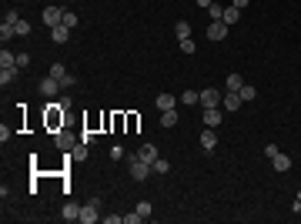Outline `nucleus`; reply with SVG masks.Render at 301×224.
Segmentation results:
<instances>
[{"mask_svg": "<svg viewBox=\"0 0 301 224\" xmlns=\"http://www.w3.org/2000/svg\"><path fill=\"white\" fill-rule=\"evenodd\" d=\"M150 171H154V168H150L148 161H141V157L134 154V161H131V177H134V181H148Z\"/></svg>", "mask_w": 301, "mask_h": 224, "instance_id": "1", "label": "nucleus"}, {"mask_svg": "<svg viewBox=\"0 0 301 224\" xmlns=\"http://www.w3.org/2000/svg\"><path fill=\"white\" fill-rule=\"evenodd\" d=\"M201 107H221V91L218 87H204L201 91Z\"/></svg>", "mask_w": 301, "mask_h": 224, "instance_id": "2", "label": "nucleus"}, {"mask_svg": "<svg viewBox=\"0 0 301 224\" xmlns=\"http://www.w3.org/2000/svg\"><path fill=\"white\" fill-rule=\"evenodd\" d=\"M227 37V24L225 20H211V27H207V40H225Z\"/></svg>", "mask_w": 301, "mask_h": 224, "instance_id": "3", "label": "nucleus"}, {"mask_svg": "<svg viewBox=\"0 0 301 224\" xmlns=\"http://www.w3.org/2000/svg\"><path fill=\"white\" fill-rule=\"evenodd\" d=\"M221 104H225V111H241V94L238 91H225V97H221Z\"/></svg>", "mask_w": 301, "mask_h": 224, "instance_id": "4", "label": "nucleus"}, {"mask_svg": "<svg viewBox=\"0 0 301 224\" xmlns=\"http://www.w3.org/2000/svg\"><path fill=\"white\" fill-rule=\"evenodd\" d=\"M44 24H47V27L64 24V10H60V7H44Z\"/></svg>", "mask_w": 301, "mask_h": 224, "instance_id": "5", "label": "nucleus"}, {"mask_svg": "<svg viewBox=\"0 0 301 224\" xmlns=\"http://www.w3.org/2000/svg\"><path fill=\"white\" fill-rule=\"evenodd\" d=\"M60 91V80H57V77H44V80H40V94H44V97H54V94Z\"/></svg>", "mask_w": 301, "mask_h": 224, "instance_id": "6", "label": "nucleus"}, {"mask_svg": "<svg viewBox=\"0 0 301 224\" xmlns=\"http://www.w3.org/2000/svg\"><path fill=\"white\" fill-rule=\"evenodd\" d=\"M221 124V107H204V127H218Z\"/></svg>", "mask_w": 301, "mask_h": 224, "instance_id": "7", "label": "nucleus"}, {"mask_svg": "<svg viewBox=\"0 0 301 224\" xmlns=\"http://www.w3.org/2000/svg\"><path fill=\"white\" fill-rule=\"evenodd\" d=\"M214 144H218V131H214V127H204V134H201V148L214 150Z\"/></svg>", "mask_w": 301, "mask_h": 224, "instance_id": "8", "label": "nucleus"}, {"mask_svg": "<svg viewBox=\"0 0 301 224\" xmlns=\"http://www.w3.org/2000/svg\"><path fill=\"white\" fill-rule=\"evenodd\" d=\"M54 144H57L60 150H67V154H71V150L77 148V144H74V137H71V134H64V131H60V134L54 137Z\"/></svg>", "mask_w": 301, "mask_h": 224, "instance_id": "9", "label": "nucleus"}, {"mask_svg": "<svg viewBox=\"0 0 301 224\" xmlns=\"http://www.w3.org/2000/svg\"><path fill=\"white\" fill-rule=\"evenodd\" d=\"M50 37H54V44H67V37H71V27L57 24V27H50Z\"/></svg>", "mask_w": 301, "mask_h": 224, "instance_id": "10", "label": "nucleus"}, {"mask_svg": "<svg viewBox=\"0 0 301 224\" xmlns=\"http://www.w3.org/2000/svg\"><path fill=\"white\" fill-rule=\"evenodd\" d=\"M20 77V67H0V84L7 87V84H14Z\"/></svg>", "mask_w": 301, "mask_h": 224, "instance_id": "11", "label": "nucleus"}, {"mask_svg": "<svg viewBox=\"0 0 301 224\" xmlns=\"http://www.w3.org/2000/svg\"><path fill=\"white\" fill-rule=\"evenodd\" d=\"M137 157H141V161H148V164H154V161H157V148H154V144H141Z\"/></svg>", "mask_w": 301, "mask_h": 224, "instance_id": "12", "label": "nucleus"}, {"mask_svg": "<svg viewBox=\"0 0 301 224\" xmlns=\"http://www.w3.org/2000/svg\"><path fill=\"white\" fill-rule=\"evenodd\" d=\"M271 164H275V171H291V157H288V154H281V150H278V154H275V157H271Z\"/></svg>", "mask_w": 301, "mask_h": 224, "instance_id": "13", "label": "nucleus"}, {"mask_svg": "<svg viewBox=\"0 0 301 224\" xmlns=\"http://www.w3.org/2000/svg\"><path fill=\"white\" fill-rule=\"evenodd\" d=\"M80 221H84V224H94V221H97V204H91V201H87V204L80 207Z\"/></svg>", "mask_w": 301, "mask_h": 224, "instance_id": "14", "label": "nucleus"}, {"mask_svg": "<svg viewBox=\"0 0 301 224\" xmlns=\"http://www.w3.org/2000/svg\"><path fill=\"white\" fill-rule=\"evenodd\" d=\"M60 218H64V221H80V207L77 204H64L60 207Z\"/></svg>", "mask_w": 301, "mask_h": 224, "instance_id": "15", "label": "nucleus"}, {"mask_svg": "<svg viewBox=\"0 0 301 224\" xmlns=\"http://www.w3.org/2000/svg\"><path fill=\"white\" fill-rule=\"evenodd\" d=\"M227 24V27H234V24H238V20H241V10H238V7H234V3H231V7H225V17H221Z\"/></svg>", "mask_w": 301, "mask_h": 224, "instance_id": "16", "label": "nucleus"}, {"mask_svg": "<svg viewBox=\"0 0 301 224\" xmlns=\"http://www.w3.org/2000/svg\"><path fill=\"white\" fill-rule=\"evenodd\" d=\"M241 87H245V77H241V74H227L225 91H241Z\"/></svg>", "mask_w": 301, "mask_h": 224, "instance_id": "17", "label": "nucleus"}, {"mask_svg": "<svg viewBox=\"0 0 301 224\" xmlns=\"http://www.w3.org/2000/svg\"><path fill=\"white\" fill-rule=\"evenodd\" d=\"M177 121H181V117H177V111H174V107H171V111H161V127H174Z\"/></svg>", "mask_w": 301, "mask_h": 224, "instance_id": "18", "label": "nucleus"}, {"mask_svg": "<svg viewBox=\"0 0 301 224\" xmlns=\"http://www.w3.org/2000/svg\"><path fill=\"white\" fill-rule=\"evenodd\" d=\"M17 37V27L14 24H0V40H3V47H7V40Z\"/></svg>", "mask_w": 301, "mask_h": 224, "instance_id": "19", "label": "nucleus"}, {"mask_svg": "<svg viewBox=\"0 0 301 224\" xmlns=\"http://www.w3.org/2000/svg\"><path fill=\"white\" fill-rule=\"evenodd\" d=\"M241 100H245V104H251V100H254V97H258V87H254V84H245V87H241Z\"/></svg>", "mask_w": 301, "mask_h": 224, "instance_id": "20", "label": "nucleus"}, {"mask_svg": "<svg viewBox=\"0 0 301 224\" xmlns=\"http://www.w3.org/2000/svg\"><path fill=\"white\" fill-rule=\"evenodd\" d=\"M0 67H17V54H10L7 47L0 50Z\"/></svg>", "mask_w": 301, "mask_h": 224, "instance_id": "21", "label": "nucleus"}, {"mask_svg": "<svg viewBox=\"0 0 301 224\" xmlns=\"http://www.w3.org/2000/svg\"><path fill=\"white\" fill-rule=\"evenodd\" d=\"M174 34H177V40L191 37V24H188V20H177V24H174Z\"/></svg>", "mask_w": 301, "mask_h": 224, "instance_id": "22", "label": "nucleus"}, {"mask_svg": "<svg viewBox=\"0 0 301 224\" xmlns=\"http://www.w3.org/2000/svg\"><path fill=\"white\" fill-rule=\"evenodd\" d=\"M177 47H181V54H198V44H194V37L177 40Z\"/></svg>", "mask_w": 301, "mask_h": 224, "instance_id": "23", "label": "nucleus"}, {"mask_svg": "<svg viewBox=\"0 0 301 224\" xmlns=\"http://www.w3.org/2000/svg\"><path fill=\"white\" fill-rule=\"evenodd\" d=\"M181 104H201V91H184L181 94Z\"/></svg>", "mask_w": 301, "mask_h": 224, "instance_id": "24", "label": "nucleus"}, {"mask_svg": "<svg viewBox=\"0 0 301 224\" xmlns=\"http://www.w3.org/2000/svg\"><path fill=\"white\" fill-rule=\"evenodd\" d=\"M157 107H161V111H171V107H174V97H171V94H157Z\"/></svg>", "mask_w": 301, "mask_h": 224, "instance_id": "25", "label": "nucleus"}, {"mask_svg": "<svg viewBox=\"0 0 301 224\" xmlns=\"http://www.w3.org/2000/svg\"><path fill=\"white\" fill-rule=\"evenodd\" d=\"M207 14H211V20H221V17H225V7H221V3L214 0V3L207 7Z\"/></svg>", "mask_w": 301, "mask_h": 224, "instance_id": "26", "label": "nucleus"}, {"mask_svg": "<svg viewBox=\"0 0 301 224\" xmlns=\"http://www.w3.org/2000/svg\"><path fill=\"white\" fill-rule=\"evenodd\" d=\"M14 27H17V37H27V34H30V30H34V27H30V24H27V20H17V24H14Z\"/></svg>", "mask_w": 301, "mask_h": 224, "instance_id": "27", "label": "nucleus"}, {"mask_svg": "<svg viewBox=\"0 0 301 224\" xmlns=\"http://www.w3.org/2000/svg\"><path fill=\"white\" fill-rule=\"evenodd\" d=\"M150 168H154V174H168V171H171V164H168V161H161V157H157V161H154Z\"/></svg>", "mask_w": 301, "mask_h": 224, "instance_id": "28", "label": "nucleus"}, {"mask_svg": "<svg viewBox=\"0 0 301 224\" xmlns=\"http://www.w3.org/2000/svg\"><path fill=\"white\" fill-rule=\"evenodd\" d=\"M50 77L64 80V77H67V67H64V64H54V67H50Z\"/></svg>", "mask_w": 301, "mask_h": 224, "instance_id": "29", "label": "nucleus"}, {"mask_svg": "<svg viewBox=\"0 0 301 224\" xmlns=\"http://www.w3.org/2000/svg\"><path fill=\"white\" fill-rule=\"evenodd\" d=\"M137 214H141V221H148L150 218V201H141V204H137Z\"/></svg>", "mask_w": 301, "mask_h": 224, "instance_id": "30", "label": "nucleus"}, {"mask_svg": "<svg viewBox=\"0 0 301 224\" xmlns=\"http://www.w3.org/2000/svg\"><path fill=\"white\" fill-rule=\"evenodd\" d=\"M20 20V14L14 10V7H7V14H3V24H17Z\"/></svg>", "mask_w": 301, "mask_h": 224, "instance_id": "31", "label": "nucleus"}, {"mask_svg": "<svg viewBox=\"0 0 301 224\" xmlns=\"http://www.w3.org/2000/svg\"><path fill=\"white\" fill-rule=\"evenodd\" d=\"M64 27H77V14L74 10H64Z\"/></svg>", "mask_w": 301, "mask_h": 224, "instance_id": "32", "label": "nucleus"}, {"mask_svg": "<svg viewBox=\"0 0 301 224\" xmlns=\"http://www.w3.org/2000/svg\"><path fill=\"white\" fill-rule=\"evenodd\" d=\"M71 157H74V161H84V157H87V148H84V144H77V148L71 150Z\"/></svg>", "mask_w": 301, "mask_h": 224, "instance_id": "33", "label": "nucleus"}, {"mask_svg": "<svg viewBox=\"0 0 301 224\" xmlns=\"http://www.w3.org/2000/svg\"><path fill=\"white\" fill-rule=\"evenodd\" d=\"M27 64H30V54H17V67L20 71H27Z\"/></svg>", "mask_w": 301, "mask_h": 224, "instance_id": "34", "label": "nucleus"}, {"mask_svg": "<svg viewBox=\"0 0 301 224\" xmlns=\"http://www.w3.org/2000/svg\"><path fill=\"white\" fill-rule=\"evenodd\" d=\"M74 84H77V77H74V74H67L64 80H60V87H74Z\"/></svg>", "mask_w": 301, "mask_h": 224, "instance_id": "35", "label": "nucleus"}, {"mask_svg": "<svg viewBox=\"0 0 301 224\" xmlns=\"http://www.w3.org/2000/svg\"><path fill=\"white\" fill-rule=\"evenodd\" d=\"M124 221L127 224H141V214H137V211H134V214H124Z\"/></svg>", "mask_w": 301, "mask_h": 224, "instance_id": "36", "label": "nucleus"}, {"mask_svg": "<svg viewBox=\"0 0 301 224\" xmlns=\"http://www.w3.org/2000/svg\"><path fill=\"white\" fill-rule=\"evenodd\" d=\"M121 221H124L121 214H107V218H104V224H121Z\"/></svg>", "mask_w": 301, "mask_h": 224, "instance_id": "37", "label": "nucleus"}, {"mask_svg": "<svg viewBox=\"0 0 301 224\" xmlns=\"http://www.w3.org/2000/svg\"><path fill=\"white\" fill-rule=\"evenodd\" d=\"M231 3H234L238 10H245V7H248V0H231Z\"/></svg>", "mask_w": 301, "mask_h": 224, "instance_id": "38", "label": "nucleus"}, {"mask_svg": "<svg viewBox=\"0 0 301 224\" xmlns=\"http://www.w3.org/2000/svg\"><path fill=\"white\" fill-rule=\"evenodd\" d=\"M198 3H201V7H211V3H214V0H198Z\"/></svg>", "mask_w": 301, "mask_h": 224, "instance_id": "39", "label": "nucleus"}]
</instances>
